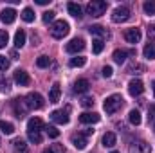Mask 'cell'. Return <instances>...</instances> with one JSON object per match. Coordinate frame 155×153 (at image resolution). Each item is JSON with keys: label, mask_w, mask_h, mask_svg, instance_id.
I'll list each match as a JSON object with an SVG mask.
<instances>
[{"label": "cell", "mask_w": 155, "mask_h": 153, "mask_svg": "<svg viewBox=\"0 0 155 153\" xmlns=\"http://www.w3.org/2000/svg\"><path fill=\"white\" fill-rule=\"evenodd\" d=\"M143 54L146 60H155V41H148L143 49Z\"/></svg>", "instance_id": "obj_23"}, {"label": "cell", "mask_w": 155, "mask_h": 153, "mask_svg": "<svg viewBox=\"0 0 155 153\" xmlns=\"http://www.w3.org/2000/svg\"><path fill=\"white\" fill-rule=\"evenodd\" d=\"M72 144L76 150H85L87 148V137L83 133H78V135H72Z\"/></svg>", "instance_id": "obj_20"}, {"label": "cell", "mask_w": 155, "mask_h": 153, "mask_svg": "<svg viewBox=\"0 0 155 153\" xmlns=\"http://www.w3.org/2000/svg\"><path fill=\"white\" fill-rule=\"evenodd\" d=\"M107 7H108V4L105 2V0H92L90 4H87V15H90V16H101V15H105V11H107Z\"/></svg>", "instance_id": "obj_3"}, {"label": "cell", "mask_w": 155, "mask_h": 153, "mask_svg": "<svg viewBox=\"0 0 155 153\" xmlns=\"http://www.w3.org/2000/svg\"><path fill=\"white\" fill-rule=\"evenodd\" d=\"M27 139H29L33 144H40V142H41V135H40V132H27Z\"/></svg>", "instance_id": "obj_33"}, {"label": "cell", "mask_w": 155, "mask_h": 153, "mask_svg": "<svg viewBox=\"0 0 155 153\" xmlns=\"http://www.w3.org/2000/svg\"><path fill=\"white\" fill-rule=\"evenodd\" d=\"M41 153H54V150H51V148H45Z\"/></svg>", "instance_id": "obj_47"}, {"label": "cell", "mask_w": 155, "mask_h": 153, "mask_svg": "<svg viewBox=\"0 0 155 153\" xmlns=\"http://www.w3.org/2000/svg\"><path fill=\"white\" fill-rule=\"evenodd\" d=\"M13 110H15V115L18 117V119H24L25 114H27V105H25V101L24 99H15L13 101Z\"/></svg>", "instance_id": "obj_7"}, {"label": "cell", "mask_w": 155, "mask_h": 153, "mask_svg": "<svg viewBox=\"0 0 155 153\" xmlns=\"http://www.w3.org/2000/svg\"><path fill=\"white\" fill-rule=\"evenodd\" d=\"M148 38H152V40L155 38V25H150L148 27Z\"/></svg>", "instance_id": "obj_43"}, {"label": "cell", "mask_w": 155, "mask_h": 153, "mask_svg": "<svg viewBox=\"0 0 155 153\" xmlns=\"http://www.w3.org/2000/svg\"><path fill=\"white\" fill-rule=\"evenodd\" d=\"M143 9H144V13H146L148 16H155V2H153V0H148V2H144Z\"/></svg>", "instance_id": "obj_31"}, {"label": "cell", "mask_w": 155, "mask_h": 153, "mask_svg": "<svg viewBox=\"0 0 155 153\" xmlns=\"http://www.w3.org/2000/svg\"><path fill=\"white\" fill-rule=\"evenodd\" d=\"M128 121L134 124V126H139L141 124V121H143V117H141V114H139V110H130V114H128Z\"/></svg>", "instance_id": "obj_26"}, {"label": "cell", "mask_w": 155, "mask_h": 153, "mask_svg": "<svg viewBox=\"0 0 155 153\" xmlns=\"http://www.w3.org/2000/svg\"><path fill=\"white\" fill-rule=\"evenodd\" d=\"M22 20L24 22H27V24H31V22H35V11L31 9V7H25L24 11H22Z\"/></svg>", "instance_id": "obj_27"}, {"label": "cell", "mask_w": 155, "mask_h": 153, "mask_svg": "<svg viewBox=\"0 0 155 153\" xmlns=\"http://www.w3.org/2000/svg\"><path fill=\"white\" fill-rule=\"evenodd\" d=\"M87 63V58L85 56H76V58H71V61H69V65L72 67V69H76V67H83Z\"/></svg>", "instance_id": "obj_29"}, {"label": "cell", "mask_w": 155, "mask_h": 153, "mask_svg": "<svg viewBox=\"0 0 155 153\" xmlns=\"http://www.w3.org/2000/svg\"><path fill=\"white\" fill-rule=\"evenodd\" d=\"M99 119H101V115L97 112H85L79 115V122H83V124H96V122H99Z\"/></svg>", "instance_id": "obj_12"}, {"label": "cell", "mask_w": 155, "mask_h": 153, "mask_svg": "<svg viewBox=\"0 0 155 153\" xmlns=\"http://www.w3.org/2000/svg\"><path fill=\"white\" fill-rule=\"evenodd\" d=\"M25 105H27V108H31V110H40L41 106H43V97L40 96L38 92H29L27 96H25Z\"/></svg>", "instance_id": "obj_4"}, {"label": "cell", "mask_w": 155, "mask_h": 153, "mask_svg": "<svg viewBox=\"0 0 155 153\" xmlns=\"http://www.w3.org/2000/svg\"><path fill=\"white\" fill-rule=\"evenodd\" d=\"M112 153H119V151H112Z\"/></svg>", "instance_id": "obj_49"}, {"label": "cell", "mask_w": 155, "mask_h": 153, "mask_svg": "<svg viewBox=\"0 0 155 153\" xmlns=\"http://www.w3.org/2000/svg\"><path fill=\"white\" fill-rule=\"evenodd\" d=\"M126 56H135V50H124V49H117V50H114V61L116 63H124L126 61Z\"/></svg>", "instance_id": "obj_13"}, {"label": "cell", "mask_w": 155, "mask_h": 153, "mask_svg": "<svg viewBox=\"0 0 155 153\" xmlns=\"http://www.w3.org/2000/svg\"><path fill=\"white\" fill-rule=\"evenodd\" d=\"M103 47H105V43H103L101 38H96L94 41H92V52H94V54H101Z\"/></svg>", "instance_id": "obj_32"}, {"label": "cell", "mask_w": 155, "mask_h": 153, "mask_svg": "<svg viewBox=\"0 0 155 153\" xmlns=\"http://www.w3.org/2000/svg\"><path fill=\"white\" fill-rule=\"evenodd\" d=\"M54 15H56L54 11H45V13H43V16H41V20H43L45 24H49V22H52V20H54Z\"/></svg>", "instance_id": "obj_38"}, {"label": "cell", "mask_w": 155, "mask_h": 153, "mask_svg": "<svg viewBox=\"0 0 155 153\" xmlns=\"http://www.w3.org/2000/svg\"><path fill=\"white\" fill-rule=\"evenodd\" d=\"M9 69V60L5 56H0V70H7Z\"/></svg>", "instance_id": "obj_41"}, {"label": "cell", "mask_w": 155, "mask_h": 153, "mask_svg": "<svg viewBox=\"0 0 155 153\" xmlns=\"http://www.w3.org/2000/svg\"><path fill=\"white\" fill-rule=\"evenodd\" d=\"M88 88H90V83H88V79H85V77L78 79L76 83H74V92H76V94H85Z\"/></svg>", "instance_id": "obj_19"}, {"label": "cell", "mask_w": 155, "mask_h": 153, "mask_svg": "<svg viewBox=\"0 0 155 153\" xmlns=\"http://www.w3.org/2000/svg\"><path fill=\"white\" fill-rule=\"evenodd\" d=\"M81 106L92 108V106H94V97H83V99H81Z\"/></svg>", "instance_id": "obj_39"}, {"label": "cell", "mask_w": 155, "mask_h": 153, "mask_svg": "<svg viewBox=\"0 0 155 153\" xmlns=\"http://www.w3.org/2000/svg\"><path fill=\"white\" fill-rule=\"evenodd\" d=\"M7 41H9V34H7V31H0V49H4V47L7 45Z\"/></svg>", "instance_id": "obj_36"}, {"label": "cell", "mask_w": 155, "mask_h": 153, "mask_svg": "<svg viewBox=\"0 0 155 153\" xmlns=\"http://www.w3.org/2000/svg\"><path fill=\"white\" fill-rule=\"evenodd\" d=\"M49 2H51V0H36V4H38V5H47Z\"/></svg>", "instance_id": "obj_45"}, {"label": "cell", "mask_w": 155, "mask_h": 153, "mask_svg": "<svg viewBox=\"0 0 155 153\" xmlns=\"http://www.w3.org/2000/svg\"><path fill=\"white\" fill-rule=\"evenodd\" d=\"M25 38H27V36H25V31H24V29H18L16 34H15V47H16V49H22V47L25 45Z\"/></svg>", "instance_id": "obj_25"}, {"label": "cell", "mask_w": 155, "mask_h": 153, "mask_svg": "<svg viewBox=\"0 0 155 153\" xmlns=\"http://www.w3.org/2000/svg\"><path fill=\"white\" fill-rule=\"evenodd\" d=\"M143 90H144V85H143V81L141 79H132L130 83H128V92H130V96H141L143 94Z\"/></svg>", "instance_id": "obj_10"}, {"label": "cell", "mask_w": 155, "mask_h": 153, "mask_svg": "<svg viewBox=\"0 0 155 153\" xmlns=\"http://www.w3.org/2000/svg\"><path fill=\"white\" fill-rule=\"evenodd\" d=\"M69 31H71V27H69V24L65 20H56L52 24V27H51V34H52V38H56V40L65 38L69 34Z\"/></svg>", "instance_id": "obj_2"}, {"label": "cell", "mask_w": 155, "mask_h": 153, "mask_svg": "<svg viewBox=\"0 0 155 153\" xmlns=\"http://www.w3.org/2000/svg\"><path fill=\"white\" fill-rule=\"evenodd\" d=\"M88 31H90V34H96V36H101V40L103 38H110V33L103 27V25H90L88 27Z\"/></svg>", "instance_id": "obj_17"}, {"label": "cell", "mask_w": 155, "mask_h": 153, "mask_svg": "<svg viewBox=\"0 0 155 153\" xmlns=\"http://www.w3.org/2000/svg\"><path fill=\"white\" fill-rule=\"evenodd\" d=\"M0 18H2L4 24H13V22L16 20V11L11 9V7H5V9L0 13Z\"/></svg>", "instance_id": "obj_16"}, {"label": "cell", "mask_w": 155, "mask_h": 153, "mask_svg": "<svg viewBox=\"0 0 155 153\" xmlns=\"http://www.w3.org/2000/svg\"><path fill=\"white\" fill-rule=\"evenodd\" d=\"M92 133H94V130H92V128H87V130L83 132V135H85V137H88V135H92Z\"/></svg>", "instance_id": "obj_44"}, {"label": "cell", "mask_w": 155, "mask_h": 153, "mask_svg": "<svg viewBox=\"0 0 155 153\" xmlns=\"http://www.w3.org/2000/svg\"><path fill=\"white\" fill-rule=\"evenodd\" d=\"M103 146L105 148H114L116 146V142H117V137H116V133H112V132H107L105 135H103Z\"/></svg>", "instance_id": "obj_21"}, {"label": "cell", "mask_w": 155, "mask_h": 153, "mask_svg": "<svg viewBox=\"0 0 155 153\" xmlns=\"http://www.w3.org/2000/svg\"><path fill=\"white\" fill-rule=\"evenodd\" d=\"M11 58H13V60H18V54H16V50H13V52H11Z\"/></svg>", "instance_id": "obj_46"}, {"label": "cell", "mask_w": 155, "mask_h": 153, "mask_svg": "<svg viewBox=\"0 0 155 153\" xmlns=\"http://www.w3.org/2000/svg\"><path fill=\"white\" fill-rule=\"evenodd\" d=\"M101 74H103V77H112L114 69H112L110 65H105V67H103V70H101Z\"/></svg>", "instance_id": "obj_40"}, {"label": "cell", "mask_w": 155, "mask_h": 153, "mask_svg": "<svg viewBox=\"0 0 155 153\" xmlns=\"http://www.w3.org/2000/svg\"><path fill=\"white\" fill-rule=\"evenodd\" d=\"M36 65H38L40 69L49 67V65H51V58H49V56H45V54H43V56H40L38 60H36Z\"/></svg>", "instance_id": "obj_34"}, {"label": "cell", "mask_w": 155, "mask_h": 153, "mask_svg": "<svg viewBox=\"0 0 155 153\" xmlns=\"http://www.w3.org/2000/svg\"><path fill=\"white\" fill-rule=\"evenodd\" d=\"M45 132H47V135H49L51 139H58V137H60V130H58L56 126H45Z\"/></svg>", "instance_id": "obj_35"}, {"label": "cell", "mask_w": 155, "mask_h": 153, "mask_svg": "<svg viewBox=\"0 0 155 153\" xmlns=\"http://www.w3.org/2000/svg\"><path fill=\"white\" fill-rule=\"evenodd\" d=\"M13 146H15V150L18 153H27V144H25L24 139H15L13 141Z\"/></svg>", "instance_id": "obj_28"}, {"label": "cell", "mask_w": 155, "mask_h": 153, "mask_svg": "<svg viewBox=\"0 0 155 153\" xmlns=\"http://www.w3.org/2000/svg\"><path fill=\"white\" fill-rule=\"evenodd\" d=\"M152 90H153V97H155V81L152 83Z\"/></svg>", "instance_id": "obj_48"}, {"label": "cell", "mask_w": 155, "mask_h": 153, "mask_svg": "<svg viewBox=\"0 0 155 153\" xmlns=\"http://www.w3.org/2000/svg\"><path fill=\"white\" fill-rule=\"evenodd\" d=\"M9 88H11V86H9V81L2 77V79H0V90H2V92H9Z\"/></svg>", "instance_id": "obj_42"}, {"label": "cell", "mask_w": 155, "mask_h": 153, "mask_svg": "<svg viewBox=\"0 0 155 153\" xmlns=\"http://www.w3.org/2000/svg\"><path fill=\"white\" fill-rule=\"evenodd\" d=\"M148 121H150V124L153 126V130H155V105H152L150 110H148Z\"/></svg>", "instance_id": "obj_37"}, {"label": "cell", "mask_w": 155, "mask_h": 153, "mask_svg": "<svg viewBox=\"0 0 155 153\" xmlns=\"http://www.w3.org/2000/svg\"><path fill=\"white\" fill-rule=\"evenodd\" d=\"M15 81H16V85H20V86H27V85L31 83V77H29V74H27L25 70L18 69V70H15Z\"/></svg>", "instance_id": "obj_14"}, {"label": "cell", "mask_w": 155, "mask_h": 153, "mask_svg": "<svg viewBox=\"0 0 155 153\" xmlns=\"http://www.w3.org/2000/svg\"><path fill=\"white\" fill-rule=\"evenodd\" d=\"M126 72H128V74H143V72H146V67L141 65V63H137V61H134V63L128 65Z\"/></svg>", "instance_id": "obj_24"}, {"label": "cell", "mask_w": 155, "mask_h": 153, "mask_svg": "<svg viewBox=\"0 0 155 153\" xmlns=\"http://www.w3.org/2000/svg\"><path fill=\"white\" fill-rule=\"evenodd\" d=\"M130 153H152V146L144 141H135L130 144Z\"/></svg>", "instance_id": "obj_8"}, {"label": "cell", "mask_w": 155, "mask_h": 153, "mask_svg": "<svg viewBox=\"0 0 155 153\" xmlns=\"http://www.w3.org/2000/svg\"><path fill=\"white\" fill-rule=\"evenodd\" d=\"M83 49H85V40L83 38H74L65 45V50L71 52V54H78V52H81Z\"/></svg>", "instance_id": "obj_6"}, {"label": "cell", "mask_w": 155, "mask_h": 153, "mask_svg": "<svg viewBox=\"0 0 155 153\" xmlns=\"http://www.w3.org/2000/svg\"><path fill=\"white\" fill-rule=\"evenodd\" d=\"M123 106V97L119 96V94H112V96H108L107 99H105V103H103V108H105V112L107 114H116L117 110Z\"/></svg>", "instance_id": "obj_1"}, {"label": "cell", "mask_w": 155, "mask_h": 153, "mask_svg": "<svg viewBox=\"0 0 155 153\" xmlns=\"http://www.w3.org/2000/svg\"><path fill=\"white\" fill-rule=\"evenodd\" d=\"M60 96H61L60 83H54V85L51 86V92H49V103H58V101H60Z\"/></svg>", "instance_id": "obj_18"}, {"label": "cell", "mask_w": 155, "mask_h": 153, "mask_svg": "<svg viewBox=\"0 0 155 153\" xmlns=\"http://www.w3.org/2000/svg\"><path fill=\"white\" fill-rule=\"evenodd\" d=\"M141 29H137V27H132V29H126L124 31V40L128 41V43H139L141 41Z\"/></svg>", "instance_id": "obj_9"}, {"label": "cell", "mask_w": 155, "mask_h": 153, "mask_svg": "<svg viewBox=\"0 0 155 153\" xmlns=\"http://www.w3.org/2000/svg\"><path fill=\"white\" fill-rule=\"evenodd\" d=\"M0 130H2V133L11 135V133L15 132V126H13L11 122H7V121H0Z\"/></svg>", "instance_id": "obj_30"}, {"label": "cell", "mask_w": 155, "mask_h": 153, "mask_svg": "<svg viewBox=\"0 0 155 153\" xmlns=\"http://www.w3.org/2000/svg\"><path fill=\"white\" fill-rule=\"evenodd\" d=\"M128 18H130V9L124 7V5H119V7H116V9L112 11V22H114V24H123V22H126Z\"/></svg>", "instance_id": "obj_5"}, {"label": "cell", "mask_w": 155, "mask_h": 153, "mask_svg": "<svg viewBox=\"0 0 155 153\" xmlns=\"http://www.w3.org/2000/svg\"><path fill=\"white\" fill-rule=\"evenodd\" d=\"M51 119L54 121V122H58V124H67L69 122V110H54L52 114H51Z\"/></svg>", "instance_id": "obj_11"}, {"label": "cell", "mask_w": 155, "mask_h": 153, "mask_svg": "<svg viewBox=\"0 0 155 153\" xmlns=\"http://www.w3.org/2000/svg\"><path fill=\"white\" fill-rule=\"evenodd\" d=\"M40 130H45V124L40 117H31L27 121V132H40Z\"/></svg>", "instance_id": "obj_15"}, {"label": "cell", "mask_w": 155, "mask_h": 153, "mask_svg": "<svg viewBox=\"0 0 155 153\" xmlns=\"http://www.w3.org/2000/svg\"><path fill=\"white\" fill-rule=\"evenodd\" d=\"M67 9H69V13H71L74 18H81V16H83V9H81V5L76 4V2H69Z\"/></svg>", "instance_id": "obj_22"}]
</instances>
